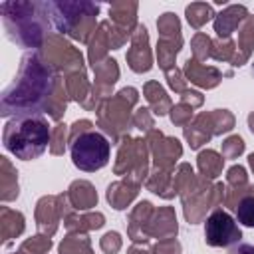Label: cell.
Segmentation results:
<instances>
[{
  "label": "cell",
  "instance_id": "obj_20",
  "mask_svg": "<svg viewBox=\"0 0 254 254\" xmlns=\"http://www.w3.org/2000/svg\"><path fill=\"white\" fill-rule=\"evenodd\" d=\"M222 163H224V159L218 155V153H214V151H202L200 155H198V169H200V173L204 175V179H214V177H218V173L222 171Z\"/></svg>",
  "mask_w": 254,
  "mask_h": 254
},
{
  "label": "cell",
  "instance_id": "obj_36",
  "mask_svg": "<svg viewBox=\"0 0 254 254\" xmlns=\"http://www.w3.org/2000/svg\"><path fill=\"white\" fill-rule=\"evenodd\" d=\"M252 73H254V64H252Z\"/></svg>",
  "mask_w": 254,
  "mask_h": 254
},
{
  "label": "cell",
  "instance_id": "obj_27",
  "mask_svg": "<svg viewBox=\"0 0 254 254\" xmlns=\"http://www.w3.org/2000/svg\"><path fill=\"white\" fill-rule=\"evenodd\" d=\"M242 151H244V141H242V137H238V135H234V137H230V139H226V141L222 143V155L228 157V159L238 157Z\"/></svg>",
  "mask_w": 254,
  "mask_h": 254
},
{
  "label": "cell",
  "instance_id": "obj_17",
  "mask_svg": "<svg viewBox=\"0 0 254 254\" xmlns=\"http://www.w3.org/2000/svg\"><path fill=\"white\" fill-rule=\"evenodd\" d=\"M254 48V16H248L244 20V26L240 30V36H238V54L232 58V64L234 65H242V62L250 56Z\"/></svg>",
  "mask_w": 254,
  "mask_h": 254
},
{
  "label": "cell",
  "instance_id": "obj_19",
  "mask_svg": "<svg viewBox=\"0 0 254 254\" xmlns=\"http://www.w3.org/2000/svg\"><path fill=\"white\" fill-rule=\"evenodd\" d=\"M145 97H147V101L151 103V107H153V111H155L157 115H165V113H167L171 101H169L165 89H163L157 81H149V83L145 85Z\"/></svg>",
  "mask_w": 254,
  "mask_h": 254
},
{
  "label": "cell",
  "instance_id": "obj_21",
  "mask_svg": "<svg viewBox=\"0 0 254 254\" xmlns=\"http://www.w3.org/2000/svg\"><path fill=\"white\" fill-rule=\"evenodd\" d=\"M212 14V6L204 4V2H194L190 6H187V20L192 28H200L206 20H210Z\"/></svg>",
  "mask_w": 254,
  "mask_h": 254
},
{
  "label": "cell",
  "instance_id": "obj_34",
  "mask_svg": "<svg viewBox=\"0 0 254 254\" xmlns=\"http://www.w3.org/2000/svg\"><path fill=\"white\" fill-rule=\"evenodd\" d=\"M230 254H254V246L250 244H240V246H234L230 250Z\"/></svg>",
  "mask_w": 254,
  "mask_h": 254
},
{
  "label": "cell",
  "instance_id": "obj_15",
  "mask_svg": "<svg viewBox=\"0 0 254 254\" xmlns=\"http://www.w3.org/2000/svg\"><path fill=\"white\" fill-rule=\"evenodd\" d=\"M69 202L73 208L85 210L97 202V194L87 181H77L69 187Z\"/></svg>",
  "mask_w": 254,
  "mask_h": 254
},
{
  "label": "cell",
  "instance_id": "obj_14",
  "mask_svg": "<svg viewBox=\"0 0 254 254\" xmlns=\"http://www.w3.org/2000/svg\"><path fill=\"white\" fill-rule=\"evenodd\" d=\"M109 16L117 24V30L129 36L131 28L135 26V16H137V4L135 2H115L109 6Z\"/></svg>",
  "mask_w": 254,
  "mask_h": 254
},
{
  "label": "cell",
  "instance_id": "obj_1",
  "mask_svg": "<svg viewBox=\"0 0 254 254\" xmlns=\"http://www.w3.org/2000/svg\"><path fill=\"white\" fill-rule=\"evenodd\" d=\"M56 87L58 77L54 75L52 67L44 64L38 54L24 56L18 79L2 95V115L38 113L42 107H46L54 119H60L65 109V101L52 95Z\"/></svg>",
  "mask_w": 254,
  "mask_h": 254
},
{
  "label": "cell",
  "instance_id": "obj_22",
  "mask_svg": "<svg viewBox=\"0 0 254 254\" xmlns=\"http://www.w3.org/2000/svg\"><path fill=\"white\" fill-rule=\"evenodd\" d=\"M60 254H91L89 248V240L85 236H67L62 246H60Z\"/></svg>",
  "mask_w": 254,
  "mask_h": 254
},
{
  "label": "cell",
  "instance_id": "obj_23",
  "mask_svg": "<svg viewBox=\"0 0 254 254\" xmlns=\"http://www.w3.org/2000/svg\"><path fill=\"white\" fill-rule=\"evenodd\" d=\"M236 218H238L240 224L254 228V194L244 196L236 204Z\"/></svg>",
  "mask_w": 254,
  "mask_h": 254
},
{
  "label": "cell",
  "instance_id": "obj_8",
  "mask_svg": "<svg viewBox=\"0 0 254 254\" xmlns=\"http://www.w3.org/2000/svg\"><path fill=\"white\" fill-rule=\"evenodd\" d=\"M127 62L133 71H149L151 69V52H149V36L145 26H137L131 36V48L127 52Z\"/></svg>",
  "mask_w": 254,
  "mask_h": 254
},
{
  "label": "cell",
  "instance_id": "obj_3",
  "mask_svg": "<svg viewBox=\"0 0 254 254\" xmlns=\"http://www.w3.org/2000/svg\"><path fill=\"white\" fill-rule=\"evenodd\" d=\"M8 36L26 46L38 48L46 32V4L44 2H4L0 6Z\"/></svg>",
  "mask_w": 254,
  "mask_h": 254
},
{
  "label": "cell",
  "instance_id": "obj_32",
  "mask_svg": "<svg viewBox=\"0 0 254 254\" xmlns=\"http://www.w3.org/2000/svg\"><path fill=\"white\" fill-rule=\"evenodd\" d=\"M165 73H167L169 85H171L175 91H181V93H185V91H187V89H185V81H183V77H181L179 69H169V71H165Z\"/></svg>",
  "mask_w": 254,
  "mask_h": 254
},
{
  "label": "cell",
  "instance_id": "obj_31",
  "mask_svg": "<svg viewBox=\"0 0 254 254\" xmlns=\"http://www.w3.org/2000/svg\"><path fill=\"white\" fill-rule=\"evenodd\" d=\"M155 252L157 254H179L181 252V246L175 238H167V240H161L157 246H155Z\"/></svg>",
  "mask_w": 254,
  "mask_h": 254
},
{
  "label": "cell",
  "instance_id": "obj_13",
  "mask_svg": "<svg viewBox=\"0 0 254 254\" xmlns=\"http://www.w3.org/2000/svg\"><path fill=\"white\" fill-rule=\"evenodd\" d=\"M185 73H187V77L192 81V83H196V85H202V87H214L218 81H220V75H224V73H220L218 69H214V67H206V65H202L200 62H196L194 58L190 60H187V64H185Z\"/></svg>",
  "mask_w": 254,
  "mask_h": 254
},
{
  "label": "cell",
  "instance_id": "obj_12",
  "mask_svg": "<svg viewBox=\"0 0 254 254\" xmlns=\"http://www.w3.org/2000/svg\"><path fill=\"white\" fill-rule=\"evenodd\" d=\"M62 196H44L38 202L36 208V218H38V228L46 234H54L58 228V220L62 214V206L58 204Z\"/></svg>",
  "mask_w": 254,
  "mask_h": 254
},
{
  "label": "cell",
  "instance_id": "obj_6",
  "mask_svg": "<svg viewBox=\"0 0 254 254\" xmlns=\"http://www.w3.org/2000/svg\"><path fill=\"white\" fill-rule=\"evenodd\" d=\"M157 28H159V46H157V56H159V65L169 71L173 69V62H175V56L177 52L181 50V24L177 20L175 14L167 12L159 18L157 22Z\"/></svg>",
  "mask_w": 254,
  "mask_h": 254
},
{
  "label": "cell",
  "instance_id": "obj_11",
  "mask_svg": "<svg viewBox=\"0 0 254 254\" xmlns=\"http://www.w3.org/2000/svg\"><path fill=\"white\" fill-rule=\"evenodd\" d=\"M248 18V10L246 6H240V4H232V6H226L214 20V32L218 34L220 40H228L230 34L240 26V22H244Z\"/></svg>",
  "mask_w": 254,
  "mask_h": 254
},
{
  "label": "cell",
  "instance_id": "obj_7",
  "mask_svg": "<svg viewBox=\"0 0 254 254\" xmlns=\"http://www.w3.org/2000/svg\"><path fill=\"white\" fill-rule=\"evenodd\" d=\"M240 238L242 232L226 210L216 208L210 212L204 222V240L208 246H230L236 244Z\"/></svg>",
  "mask_w": 254,
  "mask_h": 254
},
{
  "label": "cell",
  "instance_id": "obj_28",
  "mask_svg": "<svg viewBox=\"0 0 254 254\" xmlns=\"http://www.w3.org/2000/svg\"><path fill=\"white\" fill-rule=\"evenodd\" d=\"M64 139H65V125H58L56 131L52 133V147H50L54 155H58V153L64 151V147H65Z\"/></svg>",
  "mask_w": 254,
  "mask_h": 254
},
{
  "label": "cell",
  "instance_id": "obj_24",
  "mask_svg": "<svg viewBox=\"0 0 254 254\" xmlns=\"http://www.w3.org/2000/svg\"><path fill=\"white\" fill-rule=\"evenodd\" d=\"M67 228L73 230H83V228H99L103 226V216L101 214H87V216H69L67 218Z\"/></svg>",
  "mask_w": 254,
  "mask_h": 254
},
{
  "label": "cell",
  "instance_id": "obj_18",
  "mask_svg": "<svg viewBox=\"0 0 254 254\" xmlns=\"http://www.w3.org/2000/svg\"><path fill=\"white\" fill-rule=\"evenodd\" d=\"M137 187L139 185H129V183H115L107 189V200L115 206V208H125L131 198L137 194Z\"/></svg>",
  "mask_w": 254,
  "mask_h": 254
},
{
  "label": "cell",
  "instance_id": "obj_16",
  "mask_svg": "<svg viewBox=\"0 0 254 254\" xmlns=\"http://www.w3.org/2000/svg\"><path fill=\"white\" fill-rule=\"evenodd\" d=\"M107 48H111V28L109 22H101L99 28L95 30V38L89 44V60L93 65L99 64V60L105 56Z\"/></svg>",
  "mask_w": 254,
  "mask_h": 254
},
{
  "label": "cell",
  "instance_id": "obj_35",
  "mask_svg": "<svg viewBox=\"0 0 254 254\" xmlns=\"http://www.w3.org/2000/svg\"><path fill=\"white\" fill-rule=\"evenodd\" d=\"M250 167H252V171H254V153L250 155Z\"/></svg>",
  "mask_w": 254,
  "mask_h": 254
},
{
  "label": "cell",
  "instance_id": "obj_26",
  "mask_svg": "<svg viewBox=\"0 0 254 254\" xmlns=\"http://www.w3.org/2000/svg\"><path fill=\"white\" fill-rule=\"evenodd\" d=\"M52 242L46 236H36L32 240H26L20 248V254H46L50 250Z\"/></svg>",
  "mask_w": 254,
  "mask_h": 254
},
{
  "label": "cell",
  "instance_id": "obj_5",
  "mask_svg": "<svg viewBox=\"0 0 254 254\" xmlns=\"http://www.w3.org/2000/svg\"><path fill=\"white\" fill-rule=\"evenodd\" d=\"M71 141V161L79 171L93 173L109 161V141L97 131H83Z\"/></svg>",
  "mask_w": 254,
  "mask_h": 254
},
{
  "label": "cell",
  "instance_id": "obj_29",
  "mask_svg": "<svg viewBox=\"0 0 254 254\" xmlns=\"http://www.w3.org/2000/svg\"><path fill=\"white\" fill-rule=\"evenodd\" d=\"M190 113H192V105H185V103H181V105L173 107V111H171V119H173V123L183 125V123L190 117Z\"/></svg>",
  "mask_w": 254,
  "mask_h": 254
},
{
  "label": "cell",
  "instance_id": "obj_2",
  "mask_svg": "<svg viewBox=\"0 0 254 254\" xmlns=\"http://www.w3.org/2000/svg\"><path fill=\"white\" fill-rule=\"evenodd\" d=\"M48 119L40 113L16 115L4 127V147L22 161L40 157L50 143Z\"/></svg>",
  "mask_w": 254,
  "mask_h": 254
},
{
  "label": "cell",
  "instance_id": "obj_10",
  "mask_svg": "<svg viewBox=\"0 0 254 254\" xmlns=\"http://www.w3.org/2000/svg\"><path fill=\"white\" fill-rule=\"evenodd\" d=\"M151 147H153V155H155V165L159 169H169L181 157L179 141L171 139V137H163L157 131L151 133Z\"/></svg>",
  "mask_w": 254,
  "mask_h": 254
},
{
  "label": "cell",
  "instance_id": "obj_33",
  "mask_svg": "<svg viewBox=\"0 0 254 254\" xmlns=\"http://www.w3.org/2000/svg\"><path fill=\"white\" fill-rule=\"evenodd\" d=\"M135 125H137L139 129H149V127H153V119L149 117L147 109H139V111L135 113Z\"/></svg>",
  "mask_w": 254,
  "mask_h": 254
},
{
  "label": "cell",
  "instance_id": "obj_30",
  "mask_svg": "<svg viewBox=\"0 0 254 254\" xmlns=\"http://www.w3.org/2000/svg\"><path fill=\"white\" fill-rule=\"evenodd\" d=\"M121 246V240H119V234L117 232H107L103 238H101V248L107 252V254H115Z\"/></svg>",
  "mask_w": 254,
  "mask_h": 254
},
{
  "label": "cell",
  "instance_id": "obj_25",
  "mask_svg": "<svg viewBox=\"0 0 254 254\" xmlns=\"http://www.w3.org/2000/svg\"><path fill=\"white\" fill-rule=\"evenodd\" d=\"M192 52H194V60L200 62V60H206L210 54H212V42L206 34L198 32L194 38H192Z\"/></svg>",
  "mask_w": 254,
  "mask_h": 254
},
{
  "label": "cell",
  "instance_id": "obj_4",
  "mask_svg": "<svg viewBox=\"0 0 254 254\" xmlns=\"http://www.w3.org/2000/svg\"><path fill=\"white\" fill-rule=\"evenodd\" d=\"M48 12L54 18L56 28L79 42H87L89 34H95L97 4L89 2H48Z\"/></svg>",
  "mask_w": 254,
  "mask_h": 254
},
{
  "label": "cell",
  "instance_id": "obj_9",
  "mask_svg": "<svg viewBox=\"0 0 254 254\" xmlns=\"http://www.w3.org/2000/svg\"><path fill=\"white\" fill-rule=\"evenodd\" d=\"M133 165H137V169L141 173H145L147 169V149H145V141L143 139H129V143L125 141L119 149V157H117V165H115V173L121 175L123 169H131Z\"/></svg>",
  "mask_w": 254,
  "mask_h": 254
}]
</instances>
